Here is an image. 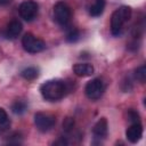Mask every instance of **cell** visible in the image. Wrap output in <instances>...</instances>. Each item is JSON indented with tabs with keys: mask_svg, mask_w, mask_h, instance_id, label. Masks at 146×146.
<instances>
[{
	"mask_svg": "<svg viewBox=\"0 0 146 146\" xmlns=\"http://www.w3.org/2000/svg\"><path fill=\"white\" fill-rule=\"evenodd\" d=\"M22 23L18 19H13L9 22L7 30H6V36L9 39H15L19 35V33L22 32Z\"/></svg>",
	"mask_w": 146,
	"mask_h": 146,
	"instance_id": "obj_10",
	"label": "cell"
},
{
	"mask_svg": "<svg viewBox=\"0 0 146 146\" xmlns=\"http://www.w3.org/2000/svg\"><path fill=\"white\" fill-rule=\"evenodd\" d=\"M94 66L89 63H78L73 66V72L78 76H89L94 74Z\"/></svg>",
	"mask_w": 146,
	"mask_h": 146,
	"instance_id": "obj_11",
	"label": "cell"
},
{
	"mask_svg": "<svg viewBox=\"0 0 146 146\" xmlns=\"http://www.w3.org/2000/svg\"><path fill=\"white\" fill-rule=\"evenodd\" d=\"M66 91H67L66 82L58 79L46 81L40 87V92L42 97L49 102H56L62 99L65 96Z\"/></svg>",
	"mask_w": 146,
	"mask_h": 146,
	"instance_id": "obj_1",
	"label": "cell"
},
{
	"mask_svg": "<svg viewBox=\"0 0 146 146\" xmlns=\"http://www.w3.org/2000/svg\"><path fill=\"white\" fill-rule=\"evenodd\" d=\"M104 91H105V84H104L103 80L102 79H98V78L89 81L86 84V88H84L86 96L89 99H91V100L99 99L103 96Z\"/></svg>",
	"mask_w": 146,
	"mask_h": 146,
	"instance_id": "obj_5",
	"label": "cell"
},
{
	"mask_svg": "<svg viewBox=\"0 0 146 146\" xmlns=\"http://www.w3.org/2000/svg\"><path fill=\"white\" fill-rule=\"evenodd\" d=\"M22 46L25 51L30 54H36L46 49V43L43 40L36 38L32 33H26L22 39Z\"/></svg>",
	"mask_w": 146,
	"mask_h": 146,
	"instance_id": "obj_3",
	"label": "cell"
},
{
	"mask_svg": "<svg viewBox=\"0 0 146 146\" xmlns=\"http://www.w3.org/2000/svg\"><path fill=\"white\" fill-rule=\"evenodd\" d=\"M71 16H72L71 8L65 2L59 1L54 6V18L59 25L66 26L71 21Z\"/></svg>",
	"mask_w": 146,
	"mask_h": 146,
	"instance_id": "obj_4",
	"label": "cell"
},
{
	"mask_svg": "<svg viewBox=\"0 0 146 146\" xmlns=\"http://www.w3.org/2000/svg\"><path fill=\"white\" fill-rule=\"evenodd\" d=\"M105 5H106V1L105 0H95L94 3L89 8V14L92 17L100 16L103 14L104 9H105Z\"/></svg>",
	"mask_w": 146,
	"mask_h": 146,
	"instance_id": "obj_12",
	"label": "cell"
},
{
	"mask_svg": "<svg viewBox=\"0 0 146 146\" xmlns=\"http://www.w3.org/2000/svg\"><path fill=\"white\" fill-rule=\"evenodd\" d=\"M131 17V8L128 6H122L117 8L113 14L111 18V32L113 35L117 36L121 34L124 24L129 21Z\"/></svg>",
	"mask_w": 146,
	"mask_h": 146,
	"instance_id": "obj_2",
	"label": "cell"
},
{
	"mask_svg": "<svg viewBox=\"0 0 146 146\" xmlns=\"http://www.w3.org/2000/svg\"><path fill=\"white\" fill-rule=\"evenodd\" d=\"M56 123V119L54 115L49 113H43V112H38L34 115V124L38 128V130L46 132L49 131Z\"/></svg>",
	"mask_w": 146,
	"mask_h": 146,
	"instance_id": "obj_6",
	"label": "cell"
},
{
	"mask_svg": "<svg viewBox=\"0 0 146 146\" xmlns=\"http://www.w3.org/2000/svg\"><path fill=\"white\" fill-rule=\"evenodd\" d=\"M38 10H39V6L33 0L23 1L18 7V11H19L21 17L27 22H31L36 17Z\"/></svg>",
	"mask_w": 146,
	"mask_h": 146,
	"instance_id": "obj_7",
	"label": "cell"
},
{
	"mask_svg": "<svg viewBox=\"0 0 146 146\" xmlns=\"http://www.w3.org/2000/svg\"><path fill=\"white\" fill-rule=\"evenodd\" d=\"M135 76H136V79H137L140 83H144L145 80H146V66H145V65L139 66V67L136 70V72H135Z\"/></svg>",
	"mask_w": 146,
	"mask_h": 146,
	"instance_id": "obj_15",
	"label": "cell"
},
{
	"mask_svg": "<svg viewBox=\"0 0 146 146\" xmlns=\"http://www.w3.org/2000/svg\"><path fill=\"white\" fill-rule=\"evenodd\" d=\"M74 127V120L72 117H66L63 122V129L65 131H71Z\"/></svg>",
	"mask_w": 146,
	"mask_h": 146,
	"instance_id": "obj_18",
	"label": "cell"
},
{
	"mask_svg": "<svg viewBox=\"0 0 146 146\" xmlns=\"http://www.w3.org/2000/svg\"><path fill=\"white\" fill-rule=\"evenodd\" d=\"M128 117H129V121L131 123H136V122H140L139 120V114L135 111V110H130L128 112Z\"/></svg>",
	"mask_w": 146,
	"mask_h": 146,
	"instance_id": "obj_19",
	"label": "cell"
},
{
	"mask_svg": "<svg viewBox=\"0 0 146 146\" xmlns=\"http://www.w3.org/2000/svg\"><path fill=\"white\" fill-rule=\"evenodd\" d=\"M27 108V105L24 100H16L13 105H11V110L15 114H23Z\"/></svg>",
	"mask_w": 146,
	"mask_h": 146,
	"instance_id": "obj_14",
	"label": "cell"
},
{
	"mask_svg": "<svg viewBox=\"0 0 146 146\" xmlns=\"http://www.w3.org/2000/svg\"><path fill=\"white\" fill-rule=\"evenodd\" d=\"M10 1H11V0H0V5L5 6V5H8V3H10Z\"/></svg>",
	"mask_w": 146,
	"mask_h": 146,
	"instance_id": "obj_20",
	"label": "cell"
},
{
	"mask_svg": "<svg viewBox=\"0 0 146 146\" xmlns=\"http://www.w3.org/2000/svg\"><path fill=\"white\" fill-rule=\"evenodd\" d=\"M21 75L25 79V80H34L35 78H38V75H39V70L36 68V67H33V66H31V67H26V68H24L22 72H21Z\"/></svg>",
	"mask_w": 146,
	"mask_h": 146,
	"instance_id": "obj_13",
	"label": "cell"
},
{
	"mask_svg": "<svg viewBox=\"0 0 146 146\" xmlns=\"http://www.w3.org/2000/svg\"><path fill=\"white\" fill-rule=\"evenodd\" d=\"M79 38H80V33H79V31L76 30V29H71V30H68V32L66 33V40L68 41V42H75V41H78L79 40Z\"/></svg>",
	"mask_w": 146,
	"mask_h": 146,
	"instance_id": "obj_16",
	"label": "cell"
},
{
	"mask_svg": "<svg viewBox=\"0 0 146 146\" xmlns=\"http://www.w3.org/2000/svg\"><path fill=\"white\" fill-rule=\"evenodd\" d=\"M107 128H108L107 120L105 117H100L96 122V124L94 125V129H92V133H94L95 138H97V139L105 138L107 135Z\"/></svg>",
	"mask_w": 146,
	"mask_h": 146,
	"instance_id": "obj_9",
	"label": "cell"
},
{
	"mask_svg": "<svg viewBox=\"0 0 146 146\" xmlns=\"http://www.w3.org/2000/svg\"><path fill=\"white\" fill-rule=\"evenodd\" d=\"M125 136H127V139L130 143H137L143 136V125H141V123L140 122L131 123L130 127L125 131Z\"/></svg>",
	"mask_w": 146,
	"mask_h": 146,
	"instance_id": "obj_8",
	"label": "cell"
},
{
	"mask_svg": "<svg viewBox=\"0 0 146 146\" xmlns=\"http://www.w3.org/2000/svg\"><path fill=\"white\" fill-rule=\"evenodd\" d=\"M9 119H8V115H7V112L0 107V125L3 127V128H7L9 125Z\"/></svg>",
	"mask_w": 146,
	"mask_h": 146,
	"instance_id": "obj_17",
	"label": "cell"
}]
</instances>
